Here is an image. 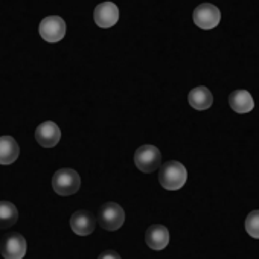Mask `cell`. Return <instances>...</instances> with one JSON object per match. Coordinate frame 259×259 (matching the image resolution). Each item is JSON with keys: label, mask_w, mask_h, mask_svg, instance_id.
<instances>
[{"label": "cell", "mask_w": 259, "mask_h": 259, "mask_svg": "<svg viewBox=\"0 0 259 259\" xmlns=\"http://www.w3.org/2000/svg\"><path fill=\"white\" fill-rule=\"evenodd\" d=\"M93 20H95L96 26H99L102 29L114 26L117 23V20H119V8H117V5L113 4V2L99 4L93 11Z\"/></svg>", "instance_id": "ba28073f"}, {"label": "cell", "mask_w": 259, "mask_h": 259, "mask_svg": "<svg viewBox=\"0 0 259 259\" xmlns=\"http://www.w3.org/2000/svg\"><path fill=\"white\" fill-rule=\"evenodd\" d=\"M162 163V154L160 150L154 145H142L135 153V165L139 171L145 174L154 172L157 168H160Z\"/></svg>", "instance_id": "3957f363"}, {"label": "cell", "mask_w": 259, "mask_h": 259, "mask_svg": "<svg viewBox=\"0 0 259 259\" xmlns=\"http://www.w3.org/2000/svg\"><path fill=\"white\" fill-rule=\"evenodd\" d=\"M35 139L43 148H54L61 139V130L55 122L46 120L37 126Z\"/></svg>", "instance_id": "9c48e42d"}, {"label": "cell", "mask_w": 259, "mask_h": 259, "mask_svg": "<svg viewBox=\"0 0 259 259\" xmlns=\"http://www.w3.org/2000/svg\"><path fill=\"white\" fill-rule=\"evenodd\" d=\"M98 259H122V257H120V254H119L117 251H114V250H105V251H102V253L98 256Z\"/></svg>", "instance_id": "e0dca14e"}, {"label": "cell", "mask_w": 259, "mask_h": 259, "mask_svg": "<svg viewBox=\"0 0 259 259\" xmlns=\"http://www.w3.org/2000/svg\"><path fill=\"white\" fill-rule=\"evenodd\" d=\"M192 19H194V23L200 29L209 31V29H213L215 26H218L221 14H220V10L215 5H212V4H201V5H198L194 10Z\"/></svg>", "instance_id": "52a82bcc"}, {"label": "cell", "mask_w": 259, "mask_h": 259, "mask_svg": "<svg viewBox=\"0 0 259 259\" xmlns=\"http://www.w3.org/2000/svg\"><path fill=\"white\" fill-rule=\"evenodd\" d=\"M98 221H99V226L105 230H110V232L117 230L125 223V210L117 203L108 201L99 207Z\"/></svg>", "instance_id": "277c9868"}, {"label": "cell", "mask_w": 259, "mask_h": 259, "mask_svg": "<svg viewBox=\"0 0 259 259\" xmlns=\"http://www.w3.org/2000/svg\"><path fill=\"white\" fill-rule=\"evenodd\" d=\"M20 148L13 136H0V165H11L19 159Z\"/></svg>", "instance_id": "4fadbf2b"}, {"label": "cell", "mask_w": 259, "mask_h": 259, "mask_svg": "<svg viewBox=\"0 0 259 259\" xmlns=\"http://www.w3.org/2000/svg\"><path fill=\"white\" fill-rule=\"evenodd\" d=\"M17 220H19L17 207L10 201H0V229L14 226Z\"/></svg>", "instance_id": "9a60e30c"}, {"label": "cell", "mask_w": 259, "mask_h": 259, "mask_svg": "<svg viewBox=\"0 0 259 259\" xmlns=\"http://www.w3.org/2000/svg\"><path fill=\"white\" fill-rule=\"evenodd\" d=\"M96 220L92 212L89 210H78L70 218V227L72 230L79 236H87L95 230Z\"/></svg>", "instance_id": "30bf717a"}, {"label": "cell", "mask_w": 259, "mask_h": 259, "mask_svg": "<svg viewBox=\"0 0 259 259\" xmlns=\"http://www.w3.org/2000/svg\"><path fill=\"white\" fill-rule=\"evenodd\" d=\"M188 102L195 110H207L213 104V96H212V92L207 87L198 85V87H194L189 92Z\"/></svg>", "instance_id": "5bb4252c"}, {"label": "cell", "mask_w": 259, "mask_h": 259, "mask_svg": "<svg viewBox=\"0 0 259 259\" xmlns=\"http://www.w3.org/2000/svg\"><path fill=\"white\" fill-rule=\"evenodd\" d=\"M145 242L153 250H163L169 244V230L163 224H153L145 232Z\"/></svg>", "instance_id": "8fae6325"}, {"label": "cell", "mask_w": 259, "mask_h": 259, "mask_svg": "<svg viewBox=\"0 0 259 259\" xmlns=\"http://www.w3.org/2000/svg\"><path fill=\"white\" fill-rule=\"evenodd\" d=\"M229 105L235 113L244 114L254 108V101L247 90H233L229 95Z\"/></svg>", "instance_id": "7c38bea8"}, {"label": "cell", "mask_w": 259, "mask_h": 259, "mask_svg": "<svg viewBox=\"0 0 259 259\" xmlns=\"http://www.w3.org/2000/svg\"><path fill=\"white\" fill-rule=\"evenodd\" d=\"M40 37L48 43H58L66 35V22L60 16H49L40 22Z\"/></svg>", "instance_id": "5b68a950"}, {"label": "cell", "mask_w": 259, "mask_h": 259, "mask_svg": "<svg viewBox=\"0 0 259 259\" xmlns=\"http://www.w3.org/2000/svg\"><path fill=\"white\" fill-rule=\"evenodd\" d=\"M245 230L251 238L259 239V210H253L245 218Z\"/></svg>", "instance_id": "2e32d148"}, {"label": "cell", "mask_w": 259, "mask_h": 259, "mask_svg": "<svg viewBox=\"0 0 259 259\" xmlns=\"http://www.w3.org/2000/svg\"><path fill=\"white\" fill-rule=\"evenodd\" d=\"M28 251V244L23 235L8 233L0 242V253L5 259H23Z\"/></svg>", "instance_id": "8992f818"}, {"label": "cell", "mask_w": 259, "mask_h": 259, "mask_svg": "<svg viewBox=\"0 0 259 259\" xmlns=\"http://www.w3.org/2000/svg\"><path fill=\"white\" fill-rule=\"evenodd\" d=\"M81 188V177L75 169L63 168L58 169L52 177V189L63 197L73 195Z\"/></svg>", "instance_id": "7a4b0ae2"}, {"label": "cell", "mask_w": 259, "mask_h": 259, "mask_svg": "<svg viewBox=\"0 0 259 259\" xmlns=\"http://www.w3.org/2000/svg\"><path fill=\"white\" fill-rule=\"evenodd\" d=\"M186 179H188L186 168L180 162H176V160L166 162L160 168V172H159V182L168 191L180 189L186 183Z\"/></svg>", "instance_id": "6da1fadb"}]
</instances>
